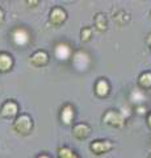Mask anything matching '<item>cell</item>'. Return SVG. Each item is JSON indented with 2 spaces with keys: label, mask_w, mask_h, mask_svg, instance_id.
<instances>
[{
  "label": "cell",
  "mask_w": 151,
  "mask_h": 158,
  "mask_svg": "<svg viewBox=\"0 0 151 158\" xmlns=\"http://www.w3.org/2000/svg\"><path fill=\"white\" fill-rule=\"evenodd\" d=\"M12 42L18 48H25L30 42V33L22 27H16L11 31Z\"/></svg>",
  "instance_id": "obj_1"
},
{
  "label": "cell",
  "mask_w": 151,
  "mask_h": 158,
  "mask_svg": "<svg viewBox=\"0 0 151 158\" xmlns=\"http://www.w3.org/2000/svg\"><path fill=\"white\" fill-rule=\"evenodd\" d=\"M125 120H126L125 115L117 110H108L103 116V121L105 124L109 125V127H114V128L124 127Z\"/></svg>",
  "instance_id": "obj_2"
},
{
  "label": "cell",
  "mask_w": 151,
  "mask_h": 158,
  "mask_svg": "<svg viewBox=\"0 0 151 158\" xmlns=\"http://www.w3.org/2000/svg\"><path fill=\"white\" fill-rule=\"evenodd\" d=\"M32 128H33L32 117L26 115V113H22V115L17 116L16 120L13 121V129L17 133H20V135H29Z\"/></svg>",
  "instance_id": "obj_3"
},
{
  "label": "cell",
  "mask_w": 151,
  "mask_h": 158,
  "mask_svg": "<svg viewBox=\"0 0 151 158\" xmlns=\"http://www.w3.org/2000/svg\"><path fill=\"white\" fill-rule=\"evenodd\" d=\"M72 63H74L75 69L77 70H87L91 65V57L88 56V53L79 50L72 56Z\"/></svg>",
  "instance_id": "obj_4"
},
{
  "label": "cell",
  "mask_w": 151,
  "mask_h": 158,
  "mask_svg": "<svg viewBox=\"0 0 151 158\" xmlns=\"http://www.w3.org/2000/svg\"><path fill=\"white\" fill-rule=\"evenodd\" d=\"M114 148V144L109 140H96L89 145V149L95 153L96 156L105 154V153L110 152Z\"/></svg>",
  "instance_id": "obj_5"
},
{
  "label": "cell",
  "mask_w": 151,
  "mask_h": 158,
  "mask_svg": "<svg viewBox=\"0 0 151 158\" xmlns=\"http://www.w3.org/2000/svg\"><path fill=\"white\" fill-rule=\"evenodd\" d=\"M54 54L58 61H69L72 56V49L70 45H67L65 42H59L55 45V49H54Z\"/></svg>",
  "instance_id": "obj_6"
},
{
  "label": "cell",
  "mask_w": 151,
  "mask_h": 158,
  "mask_svg": "<svg viewBox=\"0 0 151 158\" xmlns=\"http://www.w3.org/2000/svg\"><path fill=\"white\" fill-rule=\"evenodd\" d=\"M49 20H50V23L53 24V25L58 27L67 20V13L62 7H54L50 12V17H49Z\"/></svg>",
  "instance_id": "obj_7"
},
{
  "label": "cell",
  "mask_w": 151,
  "mask_h": 158,
  "mask_svg": "<svg viewBox=\"0 0 151 158\" xmlns=\"http://www.w3.org/2000/svg\"><path fill=\"white\" fill-rule=\"evenodd\" d=\"M29 62H30V65L34 66V67H42V66L47 65L49 54L45 50H37L36 53H33L30 56V58H29Z\"/></svg>",
  "instance_id": "obj_8"
},
{
  "label": "cell",
  "mask_w": 151,
  "mask_h": 158,
  "mask_svg": "<svg viewBox=\"0 0 151 158\" xmlns=\"http://www.w3.org/2000/svg\"><path fill=\"white\" fill-rule=\"evenodd\" d=\"M18 112V104L13 100H7L3 104L2 110H0V116L6 118H12L17 115Z\"/></svg>",
  "instance_id": "obj_9"
},
{
  "label": "cell",
  "mask_w": 151,
  "mask_h": 158,
  "mask_svg": "<svg viewBox=\"0 0 151 158\" xmlns=\"http://www.w3.org/2000/svg\"><path fill=\"white\" fill-rule=\"evenodd\" d=\"M95 92L99 98H106L110 92V85L105 78H99L95 85Z\"/></svg>",
  "instance_id": "obj_10"
},
{
  "label": "cell",
  "mask_w": 151,
  "mask_h": 158,
  "mask_svg": "<svg viewBox=\"0 0 151 158\" xmlns=\"http://www.w3.org/2000/svg\"><path fill=\"white\" fill-rule=\"evenodd\" d=\"M130 102L137 106H143L146 102H147V94L142 88H134L133 91L130 92Z\"/></svg>",
  "instance_id": "obj_11"
},
{
  "label": "cell",
  "mask_w": 151,
  "mask_h": 158,
  "mask_svg": "<svg viewBox=\"0 0 151 158\" xmlns=\"http://www.w3.org/2000/svg\"><path fill=\"white\" fill-rule=\"evenodd\" d=\"M72 135H74L77 140H85L87 137L91 135V127L85 123H79L72 128Z\"/></svg>",
  "instance_id": "obj_12"
},
{
  "label": "cell",
  "mask_w": 151,
  "mask_h": 158,
  "mask_svg": "<svg viewBox=\"0 0 151 158\" xmlns=\"http://www.w3.org/2000/svg\"><path fill=\"white\" fill-rule=\"evenodd\" d=\"M75 117V110L71 104H65L61 110V120L65 125H70Z\"/></svg>",
  "instance_id": "obj_13"
},
{
  "label": "cell",
  "mask_w": 151,
  "mask_h": 158,
  "mask_svg": "<svg viewBox=\"0 0 151 158\" xmlns=\"http://www.w3.org/2000/svg\"><path fill=\"white\" fill-rule=\"evenodd\" d=\"M13 67V58L6 52L0 53V73H7Z\"/></svg>",
  "instance_id": "obj_14"
},
{
  "label": "cell",
  "mask_w": 151,
  "mask_h": 158,
  "mask_svg": "<svg viewBox=\"0 0 151 158\" xmlns=\"http://www.w3.org/2000/svg\"><path fill=\"white\" fill-rule=\"evenodd\" d=\"M137 83H138V87L142 88L145 91L151 88V71H143L138 77Z\"/></svg>",
  "instance_id": "obj_15"
},
{
  "label": "cell",
  "mask_w": 151,
  "mask_h": 158,
  "mask_svg": "<svg viewBox=\"0 0 151 158\" xmlns=\"http://www.w3.org/2000/svg\"><path fill=\"white\" fill-rule=\"evenodd\" d=\"M95 27L100 32H105L108 29V21H106V17L103 13H97L95 16Z\"/></svg>",
  "instance_id": "obj_16"
},
{
  "label": "cell",
  "mask_w": 151,
  "mask_h": 158,
  "mask_svg": "<svg viewBox=\"0 0 151 158\" xmlns=\"http://www.w3.org/2000/svg\"><path fill=\"white\" fill-rule=\"evenodd\" d=\"M58 157L59 158H75L76 154L70 149V148L63 146V148H59V149H58Z\"/></svg>",
  "instance_id": "obj_17"
},
{
  "label": "cell",
  "mask_w": 151,
  "mask_h": 158,
  "mask_svg": "<svg viewBox=\"0 0 151 158\" xmlns=\"http://www.w3.org/2000/svg\"><path fill=\"white\" fill-rule=\"evenodd\" d=\"M91 37H92V28L91 27H85L80 31V38H81L83 42L89 41Z\"/></svg>",
  "instance_id": "obj_18"
},
{
  "label": "cell",
  "mask_w": 151,
  "mask_h": 158,
  "mask_svg": "<svg viewBox=\"0 0 151 158\" xmlns=\"http://www.w3.org/2000/svg\"><path fill=\"white\" fill-rule=\"evenodd\" d=\"M135 113H137L138 116H146V115H149V110H147V107H146V104L135 107Z\"/></svg>",
  "instance_id": "obj_19"
},
{
  "label": "cell",
  "mask_w": 151,
  "mask_h": 158,
  "mask_svg": "<svg viewBox=\"0 0 151 158\" xmlns=\"http://www.w3.org/2000/svg\"><path fill=\"white\" fill-rule=\"evenodd\" d=\"M146 123H147V125H149V128L151 129V112H149V115H147V117H146Z\"/></svg>",
  "instance_id": "obj_20"
},
{
  "label": "cell",
  "mask_w": 151,
  "mask_h": 158,
  "mask_svg": "<svg viewBox=\"0 0 151 158\" xmlns=\"http://www.w3.org/2000/svg\"><path fill=\"white\" fill-rule=\"evenodd\" d=\"M146 42H147V46L150 48V50H151V33L147 34V38H146Z\"/></svg>",
  "instance_id": "obj_21"
},
{
  "label": "cell",
  "mask_w": 151,
  "mask_h": 158,
  "mask_svg": "<svg viewBox=\"0 0 151 158\" xmlns=\"http://www.w3.org/2000/svg\"><path fill=\"white\" fill-rule=\"evenodd\" d=\"M4 21V12H3V9L0 8V24H3Z\"/></svg>",
  "instance_id": "obj_22"
},
{
  "label": "cell",
  "mask_w": 151,
  "mask_h": 158,
  "mask_svg": "<svg viewBox=\"0 0 151 158\" xmlns=\"http://www.w3.org/2000/svg\"><path fill=\"white\" fill-rule=\"evenodd\" d=\"M37 158H51V157H50V156H47V154H40Z\"/></svg>",
  "instance_id": "obj_23"
},
{
  "label": "cell",
  "mask_w": 151,
  "mask_h": 158,
  "mask_svg": "<svg viewBox=\"0 0 151 158\" xmlns=\"http://www.w3.org/2000/svg\"><path fill=\"white\" fill-rule=\"evenodd\" d=\"M28 4H38V3H40V2H26ZM32 7H34V6H32Z\"/></svg>",
  "instance_id": "obj_24"
},
{
  "label": "cell",
  "mask_w": 151,
  "mask_h": 158,
  "mask_svg": "<svg viewBox=\"0 0 151 158\" xmlns=\"http://www.w3.org/2000/svg\"><path fill=\"white\" fill-rule=\"evenodd\" d=\"M147 158H151V153H150V154H149V157Z\"/></svg>",
  "instance_id": "obj_25"
},
{
  "label": "cell",
  "mask_w": 151,
  "mask_h": 158,
  "mask_svg": "<svg viewBox=\"0 0 151 158\" xmlns=\"http://www.w3.org/2000/svg\"><path fill=\"white\" fill-rule=\"evenodd\" d=\"M150 17H151V11H150Z\"/></svg>",
  "instance_id": "obj_26"
},
{
  "label": "cell",
  "mask_w": 151,
  "mask_h": 158,
  "mask_svg": "<svg viewBox=\"0 0 151 158\" xmlns=\"http://www.w3.org/2000/svg\"><path fill=\"white\" fill-rule=\"evenodd\" d=\"M150 142H151V140H150ZM150 146H151V144H150Z\"/></svg>",
  "instance_id": "obj_27"
},
{
  "label": "cell",
  "mask_w": 151,
  "mask_h": 158,
  "mask_svg": "<svg viewBox=\"0 0 151 158\" xmlns=\"http://www.w3.org/2000/svg\"><path fill=\"white\" fill-rule=\"evenodd\" d=\"M75 158H77V156H76V157H75Z\"/></svg>",
  "instance_id": "obj_28"
}]
</instances>
